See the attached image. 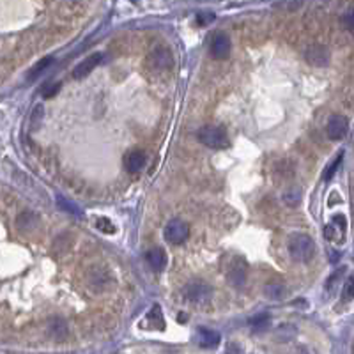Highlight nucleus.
<instances>
[{
  "label": "nucleus",
  "instance_id": "f257e3e1",
  "mask_svg": "<svg viewBox=\"0 0 354 354\" xmlns=\"http://www.w3.org/2000/svg\"><path fill=\"white\" fill-rule=\"evenodd\" d=\"M289 255L296 262H308L315 255V241L308 234H292L289 237Z\"/></svg>",
  "mask_w": 354,
  "mask_h": 354
},
{
  "label": "nucleus",
  "instance_id": "f03ea898",
  "mask_svg": "<svg viewBox=\"0 0 354 354\" xmlns=\"http://www.w3.org/2000/svg\"><path fill=\"white\" fill-rule=\"evenodd\" d=\"M198 140L204 145L211 147V149H218V151L227 149V147L230 145L227 131L221 128V126H213V124L202 126V128L198 129Z\"/></svg>",
  "mask_w": 354,
  "mask_h": 354
},
{
  "label": "nucleus",
  "instance_id": "7ed1b4c3",
  "mask_svg": "<svg viewBox=\"0 0 354 354\" xmlns=\"http://www.w3.org/2000/svg\"><path fill=\"white\" fill-rule=\"evenodd\" d=\"M163 236H165V239L169 243H172V245H181V243H184L188 239L190 227L186 221L179 220V218H174V220H170L169 223L165 225Z\"/></svg>",
  "mask_w": 354,
  "mask_h": 354
},
{
  "label": "nucleus",
  "instance_id": "20e7f679",
  "mask_svg": "<svg viewBox=\"0 0 354 354\" xmlns=\"http://www.w3.org/2000/svg\"><path fill=\"white\" fill-rule=\"evenodd\" d=\"M182 292H184L186 300L192 301V303H198V305L208 303L211 300V296H213V289H211L206 282H200V280L190 282Z\"/></svg>",
  "mask_w": 354,
  "mask_h": 354
},
{
  "label": "nucleus",
  "instance_id": "39448f33",
  "mask_svg": "<svg viewBox=\"0 0 354 354\" xmlns=\"http://www.w3.org/2000/svg\"><path fill=\"white\" fill-rule=\"evenodd\" d=\"M347 129H349V121L344 115H331L328 124H326V133H328V137L331 138V140H340V138H344L345 135H347Z\"/></svg>",
  "mask_w": 354,
  "mask_h": 354
},
{
  "label": "nucleus",
  "instance_id": "423d86ee",
  "mask_svg": "<svg viewBox=\"0 0 354 354\" xmlns=\"http://www.w3.org/2000/svg\"><path fill=\"white\" fill-rule=\"evenodd\" d=\"M101 62H103V53L89 55V57H85V61H82L80 64L73 69V78L74 80H82V78H85L87 74H89L96 66L101 64Z\"/></svg>",
  "mask_w": 354,
  "mask_h": 354
},
{
  "label": "nucleus",
  "instance_id": "0eeeda50",
  "mask_svg": "<svg viewBox=\"0 0 354 354\" xmlns=\"http://www.w3.org/2000/svg\"><path fill=\"white\" fill-rule=\"evenodd\" d=\"M225 274H227V280H229L234 287H243L246 282V266L243 264L239 258H236V260L229 266V269H225Z\"/></svg>",
  "mask_w": 354,
  "mask_h": 354
},
{
  "label": "nucleus",
  "instance_id": "6e6552de",
  "mask_svg": "<svg viewBox=\"0 0 354 354\" xmlns=\"http://www.w3.org/2000/svg\"><path fill=\"white\" fill-rule=\"evenodd\" d=\"M230 53V39L227 38V34L218 32L213 38V43H211V55L214 59H227Z\"/></svg>",
  "mask_w": 354,
  "mask_h": 354
},
{
  "label": "nucleus",
  "instance_id": "1a4fd4ad",
  "mask_svg": "<svg viewBox=\"0 0 354 354\" xmlns=\"http://www.w3.org/2000/svg\"><path fill=\"white\" fill-rule=\"evenodd\" d=\"M140 328H144V329H156V328L165 329V319H163L160 305H154L153 308L147 312L144 321H140Z\"/></svg>",
  "mask_w": 354,
  "mask_h": 354
},
{
  "label": "nucleus",
  "instance_id": "9d476101",
  "mask_svg": "<svg viewBox=\"0 0 354 354\" xmlns=\"http://www.w3.org/2000/svg\"><path fill=\"white\" fill-rule=\"evenodd\" d=\"M220 333L214 331V329H209V328H198L197 331V342L200 347L204 349H216L218 345H220Z\"/></svg>",
  "mask_w": 354,
  "mask_h": 354
},
{
  "label": "nucleus",
  "instance_id": "9b49d317",
  "mask_svg": "<svg viewBox=\"0 0 354 354\" xmlns=\"http://www.w3.org/2000/svg\"><path fill=\"white\" fill-rule=\"evenodd\" d=\"M306 61L312 66H326L329 61V51L322 45H312L306 50Z\"/></svg>",
  "mask_w": 354,
  "mask_h": 354
},
{
  "label": "nucleus",
  "instance_id": "f8f14e48",
  "mask_svg": "<svg viewBox=\"0 0 354 354\" xmlns=\"http://www.w3.org/2000/svg\"><path fill=\"white\" fill-rule=\"evenodd\" d=\"M145 161H147V158H145L144 151L135 149V151H131V153L126 154L124 166L129 170V172H140V170L145 166Z\"/></svg>",
  "mask_w": 354,
  "mask_h": 354
},
{
  "label": "nucleus",
  "instance_id": "ddd939ff",
  "mask_svg": "<svg viewBox=\"0 0 354 354\" xmlns=\"http://www.w3.org/2000/svg\"><path fill=\"white\" fill-rule=\"evenodd\" d=\"M145 258L149 262V266L156 271H161L166 266V253L163 248H151L149 252L145 253Z\"/></svg>",
  "mask_w": 354,
  "mask_h": 354
},
{
  "label": "nucleus",
  "instance_id": "4468645a",
  "mask_svg": "<svg viewBox=\"0 0 354 354\" xmlns=\"http://www.w3.org/2000/svg\"><path fill=\"white\" fill-rule=\"evenodd\" d=\"M153 61L156 67H161V69H166V67L172 66V53H170L166 48H160L156 50V53L153 55Z\"/></svg>",
  "mask_w": 354,
  "mask_h": 354
},
{
  "label": "nucleus",
  "instance_id": "2eb2a0df",
  "mask_svg": "<svg viewBox=\"0 0 354 354\" xmlns=\"http://www.w3.org/2000/svg\"><path fill=\"white\" fill-rule=\"evenodd\" d=\"M269 322H271V317L268 315V313H258L253 319H250V326H252L253 331H264V329H268Z\"/></svg>",
  "mask_w": 354,
  "mask_h": 354
},
{
  "label": "nucleus",
  "instance_id": "dca6fc26",
  "mask_svg": "<svg viewBox=\"0 0 354 354\" xmlns=\"http://www.w3.org/2000/svg\"><path fill=\"white\" fill-rule=\"evenodd\" d=\"M342 160H344V151H340V153L337 154L335 160H333L331 165L326 169L324 176H322V179H324V181H331V179L335 177V174L338 172V169H340V165H342Z\"/></svg>",
  "mask_w": 354,
  "mask_h": 354
},
{
  "label": "nucleus",
  "instance_id": "f3484780",
  "mask_svg": "<svg viewBox=\"0 0 354 354\" xmlns=\"http://www.w3.org/2000/svg\"><path fill=\"white\" fill-rule=\"evenodd\" d=\"M264 292H266V296L271 297V300H282L287 290H285V287L282 284H269V285H266Z\"/></svg>",
  "mask_w": 354,
  "mask_h": 354
},
{
  "label": "nucleus",
  "instance_id": "a211bd4d",
  "mask_svg": "<svg viewBox=\"0 0 354 354\" xmlns=\"http://www.w3.org/2000/svg\"><path fill=\"white\" fill-rule=\"evenodd\" d=\"M301 200V190L296 188V186H292V188H289L287 192L284 193V202L287 206H297Z\"/></svg>",
  "mask_w": 354,
  "mask_h": 354
},
{
  "label": "nucleus",
  "instance_id": "6ab92c4d",
  "mask_svg": "<svg viewBox=\"0 0 354 354\" xmlns=\"http://www.w3.org/2000/svg\"><path fill=\"white\" fill-rule=\"evenodd\" d=\"M51 62H53V59H51V57H46V59H43V61H39L38 64H35V66L32 67V73H30V77H29L30 80H34V78L38 77V74H41L43 71H45L46 67H48V66L51 64Z\"/></svg>",
  "mask_w": 354,
  "mask_h": 354
},
{
  "label": "nucleus",
  "instance_id": "aec40b11",
  "mask_svg": "<svg viewBox=\"0 0 354 354\" xmlns=\"http://www.w3.org/2000/svg\"><path fill=\"white\" fill-rule=\"evenodd\" d=\"M96 227H98V230H101V232H105V234H115V225L108 220V218H103V216L98 218Z\"/></svg>",
  "mask_w": 354,
  "mask_h": 354
},
{
  "label": "nucleus",
  "instance_id": "412c9836",
  "mask_svg": "<svg viewBox=\"0 0 354 354\" xmlns=\"http://www.w3.org/2000/svg\"><path fill=\"white\" fill-rule=\"evenodd\" d=\"M342 297L345 301L354 300V276L347 278V282L344 284V289H342Z\"/></svg>",
  "mask_w": 354,
  "mask_h": 354
},
{
  "label": "nucleus",
  "instance_id": "4be33fe9",
  "mask_svg": "<svg viewBox=\"0 0 354 354\" xmlns=\"http://www.w3.org/2000/svg\"><path fill=\"white\" fill-rule=\"evenodd\" d=\"M342 22H344L345 29L354 32V9H349L347 13L344 14V18H342Z\"/></svg>",
  "mask_w": 354,
  "mask_h": 354
},
{
  "label": "nucleus",
  "instance_id": "5701e85b",
  "mask_svg": "<svg viewBox=\"0 0 354 354\" xmlns=\"http://www.w3.org/2000/svg\"><path fill=\"white\" fill-rule=\"evenodd\" d=\"M57 204L61 206V208L64 209V211H67V213H74V214H78V209L74 208L73 204H69V202H67L64 197H59V198H57Z\"/></svg>",
  "mask_w": 354,
  "mask_h": 354
},
{
  "label": "nucleus",
  "instance_id": "b1692460",
  "mask_svg": "<svg viewBox=\"0 0 354 354\" xmlns=\"http://www.w3.org/2000/svg\"><path fill=\"white\" fill-rule=\"evenodd\" d=\"M214 20V13H198L197 14V23L198 25H208L209 22Z\"/></svg>",
  "mask_w": 354,
  "mask_h": 354
},
{
  "label": "nucleus",
  "instance_id": "393cba45",
  "mask_svg": "<svg viewBox=\"0 0 354 354\" xmlns=\"http://www.w3.org/2000/svg\"><path fill=\"white\" fill-rule=\"evenodd\" d=\"M59 89H61V83H51V87H50L48 90H45V92H43V96H45V98H51L53 94L59 92Z\"/></svg>",
  "mask_w": 354,
  "mask_h": 354
},
{
  "label": "nucleus",
  "instance_id": "a878e982",
  "mask_svg": "<svg viewBox=\"0 0 354 354\" xmlns=\"http://www.w3.org/2000/svg\"><path fill=\"white\" fill-rule=\"evenodd\" d=\"M225 354H241V347L237 344H229L227 345Z\"/></svg>",
  "mask_w": 354,
  "mask_h": 354
}]
</instances>
